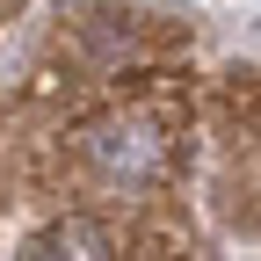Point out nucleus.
<instances>
[{
    "label": "nucleus",
    "instance_id": "nucleus-1",
    "mask_svg": "<svg viewBox=\"0 0 261 261\" xmlns=\"http://www.w3.org/2000/svg\"><path fill=\"white\" fill-rule=\"evenodd\" d=\"M87 160H94V174H102V181L138 189V181H152V174H160L167 145H160V130H152V123H138V116H116V123H102V130L87 138Z\"/></svg>",
    "mask_w": 261,
    "mask_h": 261
},
{
    "label": "nucleus",
    "instance_id": "nucleus-2",
    "mask_svg": "<svg viewBox=\"0 0 261 261\" xmlns=\"http://www.w3.org/2000/svg\"><path fill=\"white\" fill-rule=\"evenodd\" d=\"M22 261H109V232L94 218H65V225H51L44 240H29Z\"/></svg>",
    "mask_w": 261,
    "mask_h": 261
}]
</instances>
